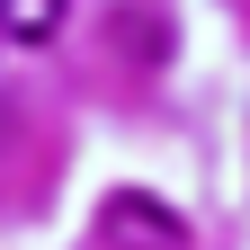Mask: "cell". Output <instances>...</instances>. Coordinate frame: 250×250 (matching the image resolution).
Masks as SVG:
<instances>
[{
	"mask_svg": "<svg viewBox=\"0 0 250 250\" xmlns=\"http://www.w3.org/2000/svg\"><path fill=\"white\" fill-rule=\"evenodd\" d=\"M72 0H0V45H54Z\"/></svg>",
	"mask_w": 250,
	"mask_h": 250,
	"instance_id": "cell-2",
	"label": "cell"
},
{
	"mask_svg": "<svg viewBox=\"0 0 250 250\" xmlns=\"http://www.w3.org/2000/svg\"><path fill=\"white\" fill-rule=\"evenodd\" d=\"M99 232H107V250H188L179 206L143 197V188H116V197L99 206Z\"/></svg>",
	"mask_w": 250,
	"mask_h": 250,
	"instance_id": "cell-1",
	"label": "cell"
},
{
	"mask_svg": "<svg viewBox=\"0 0 250 250\" xmlns=\"http://www.w3.org/2000/svg\"><path fill=\"white\" fill-rule=\"evenodd\" d=\"M125 45H134L143 62H161V54H170V27L152 18V9H125Z\"/></svg>",
	"mask_w": 250,
	"mask_h": 250,
	"instance_id": "cell-3",
	"label": "cell"
}]
</instances>
